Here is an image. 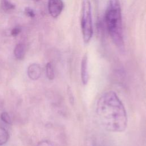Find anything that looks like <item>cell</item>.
<instances>
[{"label": "cell", "instance_id": "12", "mask_svg": "<svg viewBox=\"0 0 146 146\" xmlns=\"http://www.w3.org/2000/svg\"><path fill=\"white\" fill-rule=\"evenodd\" d=\"M25 13L26 15L30 18H34L35 17V13L33 10L30 7H26L25 9Z\"/></svg>", "mask_w": 146, "mask_h": 146}, {"label": "cell", "instance_id": "14", "mask_svg": "<svg viewBox=\"0 0 146 146\" xmlns=\"http://www.w3.org/2000/svg\"><path fill=\"white\" fill-rule=\"evenodd\" d=\"M37 146H54L53 144L48 140H43L40 141Z\"/></svg>", "mask_w": 146, "mask_h": 146}, {"label": "cell", "instance_id": "13", "mask_svg": "<svg viewBox=\"0 0 146 146\" xmlns=\"http://www.w3.org/2000/svg\"><path fill=\"white\" fill-rule=\"evenodd\" d=\"M21 30H22V29L20 27H18V26L15 27L14 28H13L12 29V30L11 31V34L13 36H16L21 33Z\"/></svg>", "mask_w": 146, "mask_h": 146}, {"label": "cell", "instance_id": "6", "mask_svg": "<svg viewBox=\"0 0 146 146\" xmlns=\"http://www.w3.org/2000/svg\"><path fill=\"white\" fill-rule=\"evenodd\" d=\"M81 79L83 84H86L88 80V58L86 54H85L82 60L81 67Z\"/></svg>", "mask_w": 146, "mask_h": 146}, {"label": "cell", "instance_id": "4", "mask_svg": "<svg viewBox=\"0 0 146 146\" xmlns=\"http://www.w3.org/2000/svg\"><path fill=\"white\" fill-rule=\"evenodd\" d=\"M64 3L62 0H49L48 9L49 13L53 18H57L63 11Z\"/></svg>", "mask_w": 146, "mask_h": 146}, {"label": "cell", "instance_id": "2", "mask_svg": "<svg viewBox=\"0 0 146 146\" xmlns=\"http://www.w3.org/2000/svg\"><path fill=\"white\" fill-rule=\"evenodd\" d=\"M105 23L108 33L115 45L124 48L123 22L119 0H110L105 13Z\"/></svg>", "mask_w": 146, "mask_h": 146}, {"label": "cell", "instance_id": "11", "mask_svg": "<svg viewBox=\"0 0 146 146\" xmlns=\"http://www.w3.org/2000/svg\"><path fill=\"white\" fill-rule=\"evenodd\" d=\"M1 119L5 123H6L7 124H11L12 121H11V117H10L8 113H7L6 112H2L1 115Z\"/></svg>", "mask_w": 146, "mask_h": 146}, {"label": "cell", "instance_id": "3", "mask_svg": "<svg viewBox=\"0 0 146 146\" xmlns=\"http://www.w3.org/2000/svg\"><path fill=\"white\" fill-rule=\"evenodd\" d=\"M80 27L83 40L88 43L93 35V23L91 5L90 0H83L80 14Z\"/></svg>", "mask_w": 146, "mask_h": 146}, {"label": "cell", "instance_id": "7", "mask_svg": "<svg viewBox=\"0 0 146 146\" xmlns=\"http://www.w3.org/2000/svg\"><path fill=\"white\" fill-rule=\"evenodd\" d=\"M25 54V47L23 44L19 43L14 48V54L17 59H22Z\"/></svg>", "mask_w": 146, "mask_h": 146}, {"label": "cell", "instance_id": "15", "mask_svg": "<svg viewBox=\"0 0 146 146\" xmlns=\"http://www.w3.org/2000/svg\"><path fill=\"white\" fill-rule=\"evenodd\" d=\"M33 1H39L40 0H33Z\"/></svg>", "mask_w": 146, "mask_h": 146}, {"label": "cell", "instance_id": "10", "mask_svg": "<svg viewBox=\"0 0 146 146\" xmlns=\"http://www.w3.org/2000/svg\"><path fill=\"white\" fill-rule=\"evenodd\" d=\"M2 7L4 10L8 11L15 9V5L13 4L9 0H2Z\"/></svg>", "mask_w": 146, "mask_h": 146}, {"label": "cell", "instance_id": "1", "mask_svg": "<svg viewBox=\"0 0 146 146\" xmlns=\"http://www.w3.org/2000/svg\"><path fill=\"white\" fill-rule=\"evenodd\" d=\"M99 123L108 131L121 132L128 124L126 110L117 94L112 91L101 95L96 106Z\"/></svg>", "mask_w": 146, "mask_h": 146}, {"label": "cell", "instance_id": "9", "mask_svg": "<svg viewBox=\"0 0 146 146\" xmlns=\"http://www.w3.org/2000/svg\"><path fill=\"white\" fill-rule=\"evenodd\" d=\"M46 76L48 79L50 80L54 79L55 74H54V68L51 63L48 62L47 63L46 66Z\"/></svg>", "mask_w": 146, "mask_h": 146}, {"label": "cell", "instance_id": "5", "mask_svg": "<svg viewBox=\"0 0 146 146\" xmlns=\"http://www.w3.org/2000/svg\"><path fill=\"white\" fill-rule=\"evenodd\" d=\"M42 74V69L39 64L37 63L31 64L27 68L28 76L31 80H35L38 79Z\"/></svg>", "mask_w": 146, "mask_h": 146}, {"label": "cell", "instance_id": "8", "mask_svg": "<svg viewBox=\"0 0 146 146\" xmlns=\"http://www.w3.org/2000/svg\"><path fill=\"white\" fill-rule=\"evenodd\" d=\"M9 139V134L7 131L0 125V146L6 144Z\"/></svg>", "mask_w": 146, "mask_h": 146}]
</instances>
